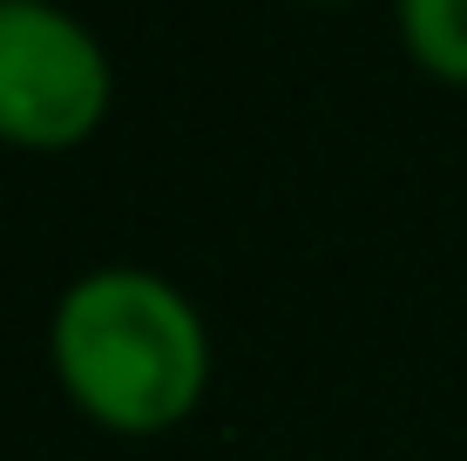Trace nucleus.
Listing matches in <instances>:
<instances>
[{"label":"nucleus","instance_id":"obj_3","mask_svg":"<svg viewBox=\"0 0 467 461\" xmlns=\"http://www.w3.org/2000/svg\"><path fill=\"white\" fill-rule=\"evenodd\" d=\"M407 55L441 82H467V0H393Z\"/></svg>","mask_w":467,"mask_h":461},{"label":"nucleus","instance_id":"obj_2","mask_svg":"<svg viewBox=\"0 0 467 461\" xmlns=\"http://www.w3.org/2000/svg\"><path fill=\"white\" fill-rule=\"evenodd\" d=\"M116 95L102 35L61 0H0V142L75 150Z\"/></svg>","mask_w":467,"mask_h":461},{"label":"nucleus","instance_id":"obj_1","mask_svg":"<svg viewBox=\"0 0 467 461\" xmlns=\"http://www.w3.org/2000/svg\"><path fill=\"white\" fill-rule=\"evenodd\" d=\"M47 367L95 427L163 435L211 387V326L170 272L109 258L55 292Z\"/></svg>","mask_w":467,"mask_h":461}]
</instances>
